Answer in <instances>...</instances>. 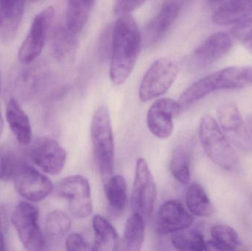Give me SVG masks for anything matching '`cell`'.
<instances>
[{"mask_svg": "<svg viewBox=\"0 0 252 251\" xmlns=\"http://www.w3.org/2000/svg\"><path fill=\"white\" fill-rule=\"evenodd\" d=\"M204 1H208V2H216V1H221V0H204Z\"/></svg>", "mask_w": 252, "mask_h": 251, "instance_id": "38", "label": "cell"}, {"mask_svg": "<svg viewBox=\"0 0 252 251\" xmlns=\"http://www.w3.org/2000/svg\"><path fill=\"white\" fill-rule=\"evenodd\" d=\"M194 145L192 137H185L176 144L172 153L170 164L172 175L185 185L190 180V162Z\"/></svg>", "mask_w": 252, "mask_h": 251, "instance_id": "18", "label": "cell"}, {"mask_svg": "<svg viewBox=\"0 0 252 251\" xmlns=\"http://www.w3.org/2000/svg\"><path fill=\"white\" fill-rule=\"evenodd\" d=\"M58 195L67 201L71 215L78 219L88 218L93 212L90 182L82 175H70L62 179L56 187Z\"/></svg>", "mask_w": 252, "mask_h": 251, "instance_id": "8", "label": "cell"}, {"mask_svg": "<svg viewBox=\"0 0 252 251\" xmlns=\"http://www.w3.org/2000/svg\"><path fill=\"white\" fill-rule=\"evenodd\" d=\"M25 0H0V41L13 42L23 19Z\"/></svg>", "mask_w": 252, "mask_h": 251, "instance_id": "17", "label": "cell"}, {"mask_svg": "<svg viewBox=\"0 0 252 251\" xmlns=\"http://www.w3.org/2000/svg\"><path fill=\"white\" fill-rule=\"evenodd\" d=\"M6 119L10 131L21 145L26 146L32 139L31 122L16 99L11 97L6 108Z\"/></svg>", "mask_w": 252, "mask_h": 251, "instance_id": "19", "label": "cell"}, {"mask_svg": "<svg viewBox=\"0 0 252 251\" xmlns=\"http://www.w3.org/2000/svg\"><path fill=\"white\" fill-rule=\"evenodd\" d=\"M210 233L213 240L206 242V251H234L241 245L238 233L229 225H213Z\"/></svg>", "mask_w": 252, "mask_h": 251, "instance_id": "25", "label": "cell"}, {"mask_svg": "<svg viewBox=\"0 0 252 251\" xmlns=\"http://www.w3.org/2000/svg\"><path fill=\"white\" fill-rule=\"evenodd\" d=\"M185 0H165L158 11L150 21L144 32L146 47H152L167 35L177 20Z\"/></svg>", "mask_w": 252, "mask_h": 251, "instance_id": "12", "label": "cell"}, {"mask_svg": "<svg viewBox=\"0 0 252 251\" xmlns=\"http://www.w3.org/2000/svg\"><path fill=\"white\" fill-rule=\"evenodd\" d=\"M5 249V243H4V234H3L2 225L0 219V251Z\"/></svg>", "mask_w": 252, "mask_h": 251, "instance_id": "35", "label": "cell"}, {"mask_svg": "<svg viewBox=\"0 0 252 251\" xmlns=\"http://www.w3.org/2000/svg\"><path fill=\"white\" fill-rule=\"evenodd\" d=\"M247 126H248V130L250 131V134H251L252 138V116H248L247 119Z\"/></svg>", "mask_w": 252, "mask_h": 251, "instance_id": "36", "label": "cell"}, {"mask_svg": "<svg viewBox=\"0 0 252 251\" xmlns=\"http://www.w3.org/2000/svg\"><path fill=\"white\" fill-rule=\"evenodd\" d=\"M247 49L249 51L251 52L252 53V46H250V47H247Z\"/></svg>", "mask_w": 252, "mask_h": 251, "instance_id": "39", "label": "cell"}, {"mask_svg": "<svg viewBox=\"0 0 252 251\" xmlns=\"http://www.w3.org/2000/svg\"><path fill=\"white\" fill-rule=\"evenodd\" d=\"M232 46V38L226 32L212 34L192 53L189 66L192 69H204L223 58Z\"/></svg>", "mask_w": 252, "mask_h": 251, "instance_id": "13", "label": "cell"}, {"mask_svg": "<svg viewBox=\"0 0 252 251\" xmlns=\"http://www.w3.org/2000/svg\"><path fill=\"white\" fill-rule=\"evenodd\" d=\"M1 80V78H0ZM3 129V120L2 117H1V112H0V137H1V133H2Z\"/></svg>", "mask_w": 252, "mask_h": 251, "instance_id": "37", "label": "cell"}, {"mask_svg": "<svg viewBox=\"0 0 252 251\" xmlns=\"http://www.w3.org/2000/svg\"><path fill=\"white\" fill-rule=\"evenodd\" d=\"M145 220L139 214L133 212L126 221L124 229V242L126 250H142L145 240Z\"/></svg>", "mask_w": 252, "mask_h": 251, "instance_id": "28", "label": "cell"}, {"mask_svg": "<svg viewBox=\"0 0 252 251\" xmlns=\"http://www.w3.org/2000/svg\"><path fill=\"white\" fill-rule=\"evenodd\" d=\"M94 241L93 251H115L119 247V237L113 225L103 217L95 215L93 221Z\"/></svg>", "mask_w": 252, "mask_h": 251, "instance_id": "22", "label": "cell"}, {"mask_svg": "<svg viewBox=\"0 0 252 251\" xmlns=\"http://www.w3.org/2000/svg\"><path fill=\"white\" fill-rule=\"evenodd\" d=\"M94 0H67L66 10V27L78 34L88 22Z\"/></svg>", "mask_w": 252, "mask_h": 251, "instance_id": "24", "label": "cell"}, {"mask_svg": "<svg viewBox=\"0 0 252 251\" xmlns=\"http://www.w3.org/2000/svg\"><path fill=\"white\" fill-rule=\"evenodd\" d=\"M252 85V68L230 66L210 74L188 87L179 99L182 110L206 96L220 90L241 88Z\"/></svg>", "mask_w": 252, "mask_h": 251, "instance_id": "2", "label": "cell"}, {"mask_svg": "<svg viewBox=\"0 0 252 251\" xmlns=\"http://www.w3.org/2000/svg\"><path fill=\"white\" fill-rule=\"evenodd\" d=\"M157 200V185L146 161L139 158L135 167L134 181L131 193V207L148 221L154 212Z\"/></svg>", "mask_w": 252, "mask_h": 251, "instance_id": "7", "label": "cell"}, {"mask_svg": "<svg viewBox=\"0 0 252 251\" xmlns=\"http://www.w3.org/2000/svg\"><path fill=\"white\" fill-rule=\"evenodd\" d=\"M173 247L180 251H206V242L201 233L195 230L174 233L171 238Z\"/></svg>", "mask_w": 252, "mask_h": 251, "instance_id": "29", "label": "cell"}, {"mask_svg": "<svg viewBox=\"0 0 252 251\" xmlns=\"http://www.w3.org/2000/svg\"><path fill=\"white\" fill-rule=\"evenodd\" d=\"M112 41V28H107L103 31L100 43V50L101 51V56L103 57L111 55Z\"/></svg>", "mask_w": 252, "mask_h": 251, "instance_id": "34", "label": "cell"}, {"mask_svg": "<svg viewBox=\"0 0 252 251\" xmlns=\"http://www.w3.org/2000/svg\"><path fill=\"white\" fill-rule=\"evenodd\" d=\"M147 0H115V11L117 14H129L139 8Z\"/></svg>", "mask_w": 252, "mask_h": 251, "instance_id": "33", "label": "cell"}, {"mask_svg": "<svg viewBox=\"0 0 252 251\" xmlns=\"http://www.w3.org/2000/svg\"><path fill=\"white\" fill-rule=\"evenodd\" d=\"M77 34L69 30L66 25L56 28L53 33V50L58 60L71 63L75 60L78 52Z\"/></svg>", "mask_w": 252, "mask_h": 251, "instance_id": "21", "label": "cell"}, {"mask_svg": "<svg viewBox=\"0 0 252 251\" xmlns=\"http://www.w3.org/2000/svg\"><path fill=\"white\" fill-rule=\"evenodd\" d=\"M71 226L72 221L70 218L62 211H53L47 216L46 232L50 238H62L69 232Z\"/></svg>", "mask_w": 252, "mask_h": 251, "instance_id": "30", "label": "cell"}, {"mask_svg": "<svg viewBox=\"0 0 252 251\" xmlns=\"http://www.w3.org/2000/svg\"><path fill=\"white\" fill-rule=\"evenodd\" d=\"M30 159L43 172L57 175L64 167L66 152L59 141L50 137L37 138L29 149Z\"/></svg>", "mask_w": 252, "mask_h": 251, "instance_id": "10", "label": "cell"}, {"mask_svg": "<svg viewBox=\"0 0 252 251\" xmlns=\"http://www.w3.org/2000/svg\"><path fill=\"white\" fill-rule=\"evenodd\" d=\"M65 247L69 251L92 250L87 240L78 233H72L68 236L65 241Z\"/></svg>", "mask_w": 252, "mask_h": 251, "instance_id": "32", "label": "cell"}, {"mask_svg": "<svg viewBox=\"0 0 252 251\" xmlns=\"http://www.w3.org/2000/svg\"><path fill=\"white\" fill-rule=\"evenodd\" d=\"M54 17L55 10L52 6L46 7L35 16L19 48L18 57L21 63L29 64L42 53Z\"/></svg>", "mask_w": 252, "mask_h": 251, "instance_id": "9", "label": "cell"}, {"mask_svg": "<svg viewBox=\"0 0 252 251\" xmlns=\"http://www.w3.org/2000/svg\"><path fill=\"white\" fill-rule=\"evenodd\" d=\"M186 204L192 215L198 217H210L216 208L204 189L198 183H192L186 193Z\"/></svg>", "mask_w": 252, "mask_h": 251, "instance_id": "26", "label": "cell"}, {"mask_svg": "<svg viewBox=\"0 0 252 251\" xmlns=\"http://www.w3.org/2000/svg\"><path fill=\"white\" fill-rule=\"evenodd\" d=\"M105 193L109 207L115 213L124 212L127 204V189L121 175L111 176L105 181Z\"/></svg>", "mask_w": 252, "mask_h": 251, "instance_id": "27", "label": "cell"}, {"mask_svg": "<svg viewBox=\"0 0 252 251\" xmlns=\"http://www.w3.org/2000/svg\"><path fill=\"white\" fill-rule=\"evenodd\" d=\"M14 184L18 194L30 202L41 201L53 190L51 181L28 164L14 178Z\"/></svg>", "mask_w": 252, "mask_h": 251, "instance_id": "15", "label": "cell"}, {"mask_svg": "<svg viewBox=\"0 0 252 251\" xmlns=\"http://www.w3.org/2000/svg\"><path fill=\"white\" fill-rule=\"evenodd\" d=\"M26 165L23 156L13 146L8 144L0 145V179L4 181L14 180Z\"/></svg>", "mask_w": 252, "mask_h": 251, "instance_id": "23", "label": "cell"}, {"mask_svg": "<svg viewBox=\"0 0 252 251\" xmlns=\"http://www.w3.org/2000/svg\"><path fill=\"white\" fill-rule=\"evenodd\" d=\"M38 209L28 202H20L15 208L11 222L18 237L24 247L28 251L44 249L45 238L38 223Z\"/></svg>", "mask_w": 252, "mask_h": 251, "instance_id": "6", "label": "cell"}, {"mask_svg": "<svg viewBox=\"0 0 252 251\" xmlns=\"http://www.w3.org/2000/svg\"><path fill=\"white\" fill-rule=\"evenodd\" d=\"M31 2H37V1H41V0H29Z\"/></svg>", "mask_w": 252, "mask_h": 251, "instance_id": "40", "label": "cell"}, {"mask_svg": "<svg viewBox=\"0 0 252 251\" xmlns=\"http://www.w3.org/2000/svg\"><path fill=\"white\" fill-rule=\"evenodd\" d=\"M194 219L179 200H171L163 203L157 215V226L161 234H174L188 229Z\"/></svg>", "mask_w": 252, "mask_h": 251, "instance_id": "16", "label": "cell"}, {"mask_svg": "<svg viewBox=\"0 0 252 251\" xmlns=\"http://www.w3.org/2000/svg\"><path fill=\"white\" fill-rule=\"evenodd\" d=\"M182 108L179 102L170 98L156 100L147 114L148 129L158 139L169 138L174 129L173 119L180 114Z\"/></svg>", "mask_w": 252, "mask_h": 251, "instance_id": "11", "label": "cell"}, {"mask_svg": "<svg viewBox=\"0 0 252 251\" xmlns=\"http://www.w3.org/2000/svg\"><path fill=\"white\" fill-rule=\"evenodd\" d=\"M217 116L219 125L226 138L238 148H248L251 137L238 106L234 103L220 105L218 108Z\"/></svg>", "mask_w": 252, "mask_h": 251, "instance_id": "14", "label": "cell"}, {"mask_svg": "<svg viewBox=\"0 0 252 251\" xmlns=\"http://www.w3.org/2000/svg\"><path fill=\"white\" fill-rule=\"evenodd\" d=\"M178 74L179 68L173 60L161 57L154 61L142 78L139 100L146 103L165 94L174 84Z\"/></svg>", "mask_w": 252, "mask_h": 251, "instance_id": "5", "label": "cell"}, {"mask_svg": "<svg viewBox=\"0 0 252 251\" xmlns=\"http://www.w3.org/2000/svg\"><path fill=\"white\" fill-rule=\"evenodd\" d=\"M199 139L210 160L226 170H232L238 164V156L216 119L204 116L199 126Z\"/></svg>", "mask_w": 252, "mask_h": 251, "instance_id": "4", "label": "cell"}, {"mask_svg": "<svg viewBox=\"0 0 252 251\" xmlns=\"http://www.w3.org/2000/svg\"><path fill=\"white\" fill-rule=\"evenodd\" d=\"M252 16V0H230L213 14V22L220 25H232Z\"/></svg>", "mask_w": 252, "mask_h": 251, "instance_id": "20", "label": "cell"}, {"mask_svg": "<svg viewBox=\"0 0 252 251\" xmlns=\"http://www.w3.org/2000/svg\"><path fill=\"white\" fill-rule=\"evenodd\" d=\"M94 159L105 181L112 176L115 162V143L110 113L106 106L96 109L91 125Z\"/></svg>", "mask_w": 252, "mask_h": 251, "instance_id": "3", "label": "cell"}, {"mask_svg": "<svg viewBox=\"0 0 252 251\" xmlns=\"http://www.w3.org/2000/svg\"><path fill=\"white\" fill-rule=\"evenodd\" d=\"M141 37L139 28L130 15H121L112 27L111 50V81L121 85L131 74L140 51Z\"/></svg>", "mask_w": 252, "mask_h": 251, "instance_id": "1", "label": "cell"}, {"mask_svg": "<svg viewBox=\"0 0 252 251\" xmlns=\"http://www.w3.org/2000/svg\"><path fill=\"white\" fill-rule=\"evenodd\" d=\"M232 35L247 48L252 45V18L238 22L232 29Z\"/></svg>", "mask_w": 252, "mask_h": 251, "instance_id": "31", "label": "cell"}]
</instances>
